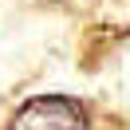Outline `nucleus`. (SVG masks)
Listing matches in <instances>:
<instances>
[{
  "instance_id": "f257e3e1",
  "label": "nucleus",
  "mask_w": 130,
  "mask_h": 130,
  "mask_svg": "<svg viewBox=\"0 0 130 130\" xmlns=\"http://www.w3.org/2000/svg\"><path fill=\"white\" fill-rule=\"evenodd\" d=\"M4 130H91L87 106L67 95H36L12 110Z\"/></svg>"
}]
</instances>
